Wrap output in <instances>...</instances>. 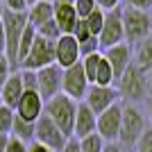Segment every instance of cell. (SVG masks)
Instances as JSON below:
<instances>
[{
  "instance_id": "obj_1",
  "label": "cell",
  "mask_w": 152,
  "mask_h": 152,
  "mask_svg": "<svg viewBox=\"0 0 152 152\" xmlns=\"http://www.w3.org/2000/svg\"><path fill=\"white\" fill-rule=\"evenodd\" d=\"M114 86H116V91H118V98H123L127 104L143 102L148 98V77L134 61L129 64V68L116 80Z\"/></svg>"
},
{
  "instance_id": "obj_2",
  "label": "cell",
  "mask_w": 152,
  "mask_h": 152,
  "mask_svg": "<svg viewBox=\"0 0 152 152\" xmlns=\"http://www.w3.org/2000/svg\"><path fill=\"white\" fill-rule=\"evenodd\" d=\"M121 18H123V32H125V43L134 45L141 43L143 39L152 34V14L134 7H121Z\"/></svg>"
},
{
  "instance_id": "obj_3",
  "label": "cell",
  "mask_w": 152,
  "mask_h": 152,
  "mask_svg": "<svg viewBox=\"0 0 152 152\" xmlns=\"http://www.w3.org/2000/svg\"><path fill=\"white\" fill-rule=\"evenodd\" d=\"M75 111H77V102L70 100L68 95H55L52 100H48L43 104V114L50 118L55 125L61 129V134L66 139H73V123H75Z\"/></svg>"
},
{
  "instance_id": "obj_4",
  "label": "cell",
  "mask_w": 152,
  "mask_h": 152,
  "mask_svg": "<svg viewBox=\"0 0 152 152\" xmlns=\"http://www.w3.org/2000/svg\"><path fill=\"white\" fill-rule=\"evenodd\" d=\"M27 27L25 14L2 12V32H5V57L12 64L14 70H18V41L23 37V30Z\"/></svg>"
},
{
  "instance_id": "obj_5",
  "label": "cell",
  "mask_w": 152,
  "mask_h": 152,
  "mask_svg": "<svg viewBox=\"0 0 152 152\" xmlns=\"http://www.w3.org/2000/svg\"><path fill=\"white\" fill-rule=\"evenodd\" d=\"M145 114L141 111L136 104H123V118H121V134H118V143L123 148H134L141 134L145 132Z\"/></svg>"
},
{
  "instance_id": "obj_6",
  "label": "cell",
  "mask_w": 152,
  "mask_h": 152,
  "mask_svg": "<svg viewBox=\"0 0 152 152\" xmlns=\"http://www.w3.org/2000/svg\"><path fill=\"white\" fill-rule=\"evenodd\" d=\"M50 64H55V41H48V39H43V37L37 34L30 52H27V57L23 59V64H20V68L23 70H34V73H37V70L50 66Z\"/></svg>"
},
{
  "instance_id": "obj_7",
  "label": "cell",
  "mask_w": 152,
  "mask_h": 152,
  "mask_svg": "<svg viewBox=\"0 0 152 152\" xmlns=\"http://www.w3.org/2000/svg\"><path fill=\"white\" fill-rule=\"evenodd\" d=\"M121 118H123V104H121V102H116V104H111L107 111L98 114V121H95V134H98L104 143H118Z\"/></svg>"
},
{
  "instance_id": "obj_8",
  "label": "cell",
  "mask_w": 152,
  "mask_h": 152,
  "mask_svg": "<svg viewBox=\"0 0 152 152\" xmlns=\"http://www.w3.org/2000/svg\"><path fill=\"white\" fill-rule=\"evenodd\" d=\"M89 86L91 84L86 80V75H84V68L80 61L75 66H70V68H64V73H61V93L64 95H68L70 100H75V102H82Z\"/></svg>"
},
{
  "instance_id": "obj_9",
  "label": "cell",
  "mask_w": 152,
  "mask_h": 152,
  "mask_svg": "<svg viewBox=\"0 0 152 152\" xmlns=\"http://www.w3.org/2000/svg\"><path fill=\"white\" fill-rule=\"evenodd\" d=\"M100 52L107 48H114L118 43H125V32H123V18H121V7L114 12H104V25L98 34Z\"/></svg>"
},
{
  "instance_id": "obj_10",
  "label": "cell",
  "mask_w": 152,
  "mask_h": 152,
  "mask_svg": "<svg viewBox=\"0 0 152 152\" xmlns=\"http://www.w3.org/2000/svg\"><path fill=\"white\" fill-rule=\"evenodd\" d=\"M34 141L41 143V145H45V148H50V150H55V152H59L64 145H66L68 139H66L61 134V129L43 114L37 123H34Z\"/></svg>"
},
{
  "instance_id": "obj_11",
  "label": "cell",
  "mask_w": 152,
  "mask_h": 152,
  "mask_svg": "<svg viewBox=\"0 0 152 152\" xmlns=\"http://www.w3.org/2000/svg\"><path fill=\"white\" fill-rule=\"evenodd\" d=\"M82 102L98 116V114H102V111H107L111 104L121 102V98H118L116 86H98V84H91Z\"/></svg>"
},
{
  "instance_id": "obj_12",
  "label": "cell",
  "mask_w": 152,
  "mask_h": 152,
  "mask_svg": "<svg viewBox=\"0 0 152 152\" xmlns=\"http://www.w3.org/2000/svg\"><path fill=\"white\" fill-rule=\"evenodd\" d=\"M61 73L64 70L57 64H50V66L37 70V91L43 98V102L52 100L55 95L61 93Z\"/></svg>"
},
{
  "instance_id": "obj_13",
  "label": "cell",
  "mask_w": 152,
  "mask_h": 152,
  "mask_svg": "<svg viewBox=\"0 0 152 152\" xmlns=\"http://www.w3.org/2000/svg\"><path fill=\"white\" fill-rule=\"evenodd\" d=\"M80 59H82V55H80V43L75 41V37L73 34H61L55 41V64L64 70V68L75 66Z\"/></svg>"
},
{
  "instance_id": "obj_14",
  "label": "cell",
  "mask_w": 152,
  "mask_h": 152,
  "mask_svg": "<svg viewBox=\"0 0 152 152\" xmlns=\"http://www.w3.org/2000/svg\"><path fill=\"white\" fill-rule=\"evenodd\" d=\"M43 98L37 93V91H23V95H20L18 104H16V116L18 118H23V121L27 123H37L41 116H43Z\"/></svg>"
},
{
  "instance_id": "obj_15",
  "label": "cell",
  "mask_w": 152,
  "mask_h": 152,
  "mask_svg": "<svg viewBox=\"0 0 152 152\" xmlns=\"http://www.w3.org/2000/svg\"><path fill=\"white\" fill-rule=\"evenodd\" d=\"M52 20L57 23V27L61 30V34H73L77 25V14L73 0H55L52 2Z\"/></svg>"
},
{
  "instance_id": "obj_16",
  "label": "cell",
  "mask_w": 152,
  "mask_h": 152,
  "mask_svg": "<svg viewBox=\"0 0 152 152\" xmlns=\"http://www.w3.org/2000/svg\"><path fill=\"white\" fill-rule=\"evenodd\" d=\"M102 55H104V59L109 61L116 80H118V77L129 68V64L134 61V52H132V45L129 43H118V45H114V48H107V50H102Z\"/></svg>"
},
{
  "instance_id": "obj_17",
  "label": "cell",
  "mask_w": 152,
  "mask_h": 152,
  "mask_svg": "<svg viewBox=\"0 0 152 152\" xmlns=\"http://www.w3.org/2000/svg\"><path fill=\"white\" fill-rule=\"evenodd\" d=\"M95 121H98V116L84 102H77L75 123H73V139L80 141L84 136H89V134H95Z\"/></svg>"
},
{
  "instance_id": "obj_18",
  "label": "cell",
  "mask_w": 152,
  "mask_h": 152,
  "mask_svg": "<svg viewBox=\"0 0 152 152\" xmlns=\"http://www.w3.org/2000/svg\"><path fill=\"white\" fill-rule=\"evenodd\" d=\"M20 95H23V80H20V70H14L12 75L7 77V82L2 84L0 89V98H2V104L9 109H16Z\"/></svg>"
},
{
  "instance_id": "obj_19",
  "label": "cell",
  "mask_w": 152,
  "mask_h": 152,
  "mask_svg": "<svg viewBox=\"0 0 152 152\" xmlns=\"http://www.w3.org/2000/svg\"><path fill=\"white\" fill-rule=\"evenodd\" d=\"M25 16H27V23L37 30V27L45 25L48 20H52V5H50V2H45V0H37L34 5L27 7Z\"/></svg>"
},
{
  "instance_id": "obj_20",
  "label": "cell",
  "mask_w": 152,
  "mask_h": 152,
  "mask_svg": "<svg viewBox=\"0 0 152 152\" xmlns=\"http://www.w3.org/2000/svg\"><path fill=\"white\" fill-rule=\"evenodd\" d=\"M134 64H136L143 73H150V70H152V34L148 39H143L141 43H136V50H134Z\"/></svg>"
},
{
  "instance_id": "obj_21",
  "label": "cell",
  "mask_w": 152,
  "mask_h": 152,
  "mask_svg": "<svg viewBox=\"0 0 152 152\" xmlns=\"http://www.w3.org/2000/svg\"><path fill=\"white\" fill-rule=\"evenodd\" d=\"M14 139L23 141V143H32L34 141V123H27L18 116H14V125H12V134Z\"/></svg>"
},
{
  "instance_id": "obj_22",
  "label": "cell",
  "mask_w": 152,
  "mask_h": 152,
  "mask_svg": "<svg viewBox=\"0 0 152 152\" xmlns=\"http://www.w3.org/2000/svg\"><path fill=\"white\" fill-rule=\"evenodd\" d=\"M93 84H98V86H114L116 84L114 70H111L109 61L104 59V55H102L100 61H98V68H95V75H93Z\"/></svg>"
},
{
  "instance_id": "obj_23",
  "label": "cell",
  "mask_w": 152,
  "mask_h": 152,
  "mask_svg": "<svg viewBox=\"0 0 152 152\" xmlns=\"http://www.w3.org/2000/svg\"><path fill=\"white\" fill-rule=\"evenodd\" d=\"M34 39H37V30L27 23V27L23 30V37H20V41H18V66L23 64V59L27 57V52H30L32 43H34Z\"/></svg>"
},
{
  "instance_id": "obj_24",
  "label": "cell",
  "mask_w": 152,
  "mask_h": 152,
  "mask_svg": "<svg viewBox=\"0 0 152 152\" xmlns=\"http://www.w3.org/2000/svg\"><path fill=\"white\" fill-rule=\"evenodd\" d=\"M84 25H86V30L91 32V37L98 39V34H100L102 25H104V12L102 9H95V12H91L86 18H84Z\"/></svg>"
},
{
  "instance_id": "obj_25",
  "label": "cell",
  "mask_w": 152,
  "mask_h": 152,
  "mask_svg": "<svg viewBox=\"0 0 152 152\" xmlns=\"http://www.w3.org/2000/svg\"><path fill=\"white\" fill-rule=\"evenodd\" d=\"M102 148H104V141L98 134H89L80 139V152H102Z\"/></svg>"
},
{
  "instance_id": "obj_26",
  "label": "cell",
  "mask_w": 152,
  "mask_h": 152,
  "mask_svg": "<svg viewBox=\"0 0 152 152\" xmlns=\"http://www.w3.org/2000/svg\"><path fill=\"white\" fill-rule=\"evenodd\" d=\"M14 116L16 111L9 107H0V134H12V125H14Z\"/></svg>"
},
{
  "instance_id": "obj_27",
  "label": "cell",
  "mask_w": 152,
  "mask_h": 152,
  "mask_svg": "<svg viewBox=\"0 0 152 152\" xmlns=\"http://www.w3.org/2000/svg\"><path fill=\"white\" fill-rule=\"evenodd\" d=\"M37 34H39V37H43V39H48V41H57V39L61 37V30L57 27L55 20H48L45 25L37 27Z\"/></svg>"
},
{
  "instance_id": "obj_28",
  "label": "cell",
  "mask_w": 152,
  "mask_h": 152,
  "mask_svg": "<svg viewBox=\"0 0 152 152\" xmlns=\"http://www.w3.org/2000/svg\"><path fill=\"white\" fill-rule=\"evenodd\" d=\"M73 5H75V14H77V18H80V20H84L91 12L98 9L95 0H73Z\"/></svg>"
},
{
  "instance_id": "obj_29",
  "label": "cell",
  "mask_w": 152,
  "mask_h": 152,
  "mask_svg": "<svg viewBox=\"0 0 152 152\" xmlns=\"http://www.w3.org/2000/svg\"><path fill=\"white\" fill-rule=\"evenodd\" d=\"M134 150L136 152H152V125L145 127V132L141 134V139L136 141Z\"/></svg>"
},
{
  "instance_id": "obj_30",
  "label": "cell",
  "mask_w": 152,
  "mask_h": 152,
  "mask_svg": "<svg viewBox=\"0 0 152 152\" xmlns=\"http://www.w3.org/2000/svg\"><path fill=\"white\" fill-rule=\"evenodd\" d=\"M2 2V9L12 14H25L27 12V2L25 0H0Z\"/></svg>"
},
{
  "instance_id": "obj_31",
  "label": "cell",
  "mask_w": 152,
  "mask_h": 152,
  "mask_svg": "<svg viewBox=\"0 0 152 152\" xmlns=\"http://www.w3.org/2000/svg\"><path fill=\"white\" fill-rule=\"evenodd\" d=\"M93 52H100V43H98V39H95V37H91L89 41L80 43V55H82V57L93 55Z\"/></svg>"
},
{
  "instance_id": "obj_32",
  "label": "cell",
  "mask_w": 152,
  "mask_h": 152,
  "mask_svg": "<svg viewBox=\"0 0 152 152\" xmlns=\"http://www.w3.org/2000/svg\"><path fill=\"white\" fill-rule=\"evenodd\" d=\"M14 73V68H12V64L7 61V57H0V89H2V84L7 82V77Z\"/></svg>"
},
{
  "instance_id": "obj_33",
  "label": "cell",
  "mask_w": 152,
  "mask_h": 152,
  "mask_svg": "<svg viewBox=\"0 0 152 152\" xmlns=\"http://www.w3.org/2000/svg\"><path fill=\"white\" fill-rule=\"evenodd\" d=\"M5 152H27V143H23V141L9 136V143H7Z\"/></svg>"
},
{
  "instance_id": "obj_34",
  "label": "cell",
  "mask_w": 152,
  "mask_h": 152,
  "mask_svg": "<svg viewBox=\"0 0 152 152\" xmlns=\"http://www.w3.org/2000/svg\"><path fill=\"white\" fill-rule=\"evenodd\" d=\"M121 2L123 0H95L98 9H102V12H114V9L121 7Z\"/></svg>"
},
{
  "instance_id": "obj_35",
  "label": "cell",
  "mask_w": 152,
  "mask_h": 152,
  "mask_svg": "<svg viewBox=\"0 0 152 152\" xmlns=\"http://www.w3.org/2000/svg\"><path fill=\"white\" fill-rule=\"evenodd\" d=\"M127 7H134V9H143V12H150L152 9V0H125Z\"/></svg>"
},
{
  "instance_id": "obj_36",
  "label": "cell",
  "mask_w": 152,
  "mask_h": 152,
  "mask_svg": "<svg viewBox=\"0 0 152 152\" xmlns=\"http://www.w3.org/2000/svg\"><path fill=\"white\" fill-rule=\"evenodd\" d=\"M59 152H80V141H77V139H68V141H66V145H64Z\"/></svg>"
},
{
  "instance_id": "obj_37",
  "label": "cell",
  "mask_w": 152,
  "mask_h": 152,
  "mask_svg": "<svg viewBox=\"0 0 152 152\" xmlns=\"http://www.w3.org/2000/svg\"><path fill=\"white\" fill-rule=\"evenodd\" d=\"M27 152H55V150L41 145V143H37V141H32V143H27Z\"/></svg>"
},
{
  "instance_id": "obj_38",
  "label": "cell",
  "mask_w": 152,
  "mask_h": 152,
  "mask_svg": "<svg viewBox=\"0 0 152 152\" xmlns=\"http://www.w3.org/2000/svg\"><path fill=\"white\" fill-rule=\"evenodd\" d=\"M102 152H125V148H123L121 143H104Z\"/></svg>"
},
{
  "instance_id": "obj_39",
  "label": "cell",
  "mask_w": 152,
  "mask_h": 152,
  "mask_svg": "<svg viewBox=\"0 0 152 152\" xmlns=\"http://www.w3.org/2000/svg\"><path fill=\"white\" fill-rule=\"evenodd\" d=\"M0 57H5V32H2V23H0Z\"/></svg>"
},
{
  "instance_id": "obj_40",
  "label": "cell",
  "mask_w": 152,
  "mask_h": 152,
  "mask_svg": "<svg viewBox=\"0 0 152 152\" xmlns=\"http://www.w3.org/2000/svg\"><path fill=\"white\" fill-rule=\"evenodd\" d=\"M7 143H9V134H0V152H5Z\"/></svg>"
},
{
  "instance_id": "obj_41",
  "label": "cell",
  "mask_w": 152,
  "mask_h": 152,
  "mask_svg": "<svg viewBox=\"0 0 152 152\" xmlns=\"http://www.w3.org/2000/svg\"><path fill=\"white\" fill-rule=\"evenodd\" d=\"M145 77H148V98H152V70L145 73Z\"/></svg>"
},
{
  "instance_id": "obj_42",
  "label": "cell",
  "mask_w": 152,
  "mask_h": 152,
  "mask_svg": "<svg viewBox=\"0 0 152 152\" xmlns=\"http://www.w3.org/2000/svg\"><path fill=\"white\" fill-rule=\"evenodd\" d=\"M2 12H5V9H2V2H0V23H2Z\"/></svg>"
},
{
  "instance_id": "obj_43",
  "label": "cell",
  "mask_w": 152,
  "mask_h": 152,
  "mask_svg": "<svg viewBox=\"0 0 152 152\" xmlns=\"http://www.w3.org/2000/svg\"><path fill=\"white\" fill-rule=\"evenodd\" d=\"M25 2H27V7H30V5H34V2H37V0H25Z\"/></svg>"
},
{
  "instance_id": "obj_44",
  "label": "cell",
  "mask_w": 152,
  "mask_h": 152,
  "mask_svg": "<svg viewBox=\"0 0 152 152\" xmlns=\"http://www.w3.org/2000/svg\"><path fill=\"white\" fill-rule=\"evenodd\" d=\"M45 2H50V5H52V2H55V0H45Z\"/></svg>"
},
{
  "instance_id": "obj_45",
  "label": "cell",
  "mask_w": 152,
  "mask_h": 152,
  "mask_svg": "<svg viewBox=\"0 0 152 152\" xmlns=\"http://www.w3.org/2000/svg\"><path fill=\"white\" fill-rule=\"evenodd\" d=\"M150 114H152V102H150Z\"/></svg>"
},
{
  "instance_id": "obj_46",
  "label": "cell",
  "mask_w": 152,
  "mask_h": 152,
  "mask_svg": "<svg viewBox=\"0 0 152 152\" xmlns=\"http://www.w3.org/2000/svg\"><path fill=\"white\" fill-rule=\"evenodd\" d=\"M0 107H2V98H0Z\"/></svg>"
}]
</instances>
